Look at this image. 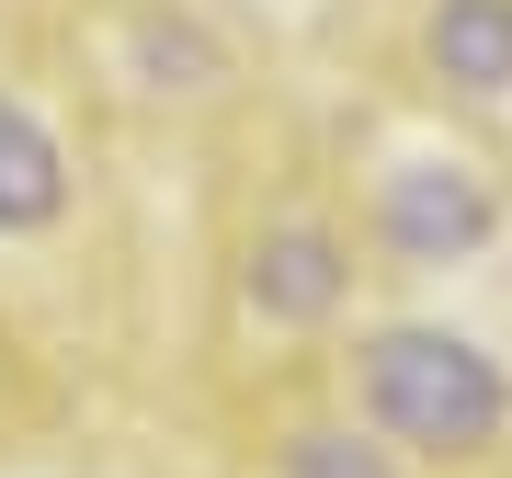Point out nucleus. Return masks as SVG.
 <instances>
[{
  "label": "nucleus",
  "instance_id": "obj_6",
  "mask_svg": "<svg viewBox=\"0 0 512 478\" xmlns=\"http://www.w3.org/2000/svg\"><path fill=\"white\" fill-rule=\"evenodd\" d=\"M262 478H421L387 433H365L353 410H285L262 433Z\"/></svg>",
  "mask_w": 512,
  "mask_h": 478
},
{
  "label": "nucleus",
  "instance_id": "obj_5",
  "mask_svg": "<svg viewBox=\"0 0 512 478\" xmlns=\"http://www.w3.org/2000/svg\"><path fill=\"white\" fill-rule=\"evenodd\" d=\"M69 217V148L23 92H0V239H35Z\"/></svg>",
  "mask_w": 512,
  "mask_h": 478
},
{
  "label": "nucleus",
  "instance_id": "obj_1",
  "mask_svg": "<svg viewBox=\"0 0 512 478\" xmlns=\"http://www.w3.org/2000/svg\"><path fill=\"white\" fill-rule=\"evenodd\" d=\"M342 410L410 467H490L512 444V365L444 319H376L342 353Z\"/></svg>",
  "mask_w": 512,
  "mask_h": 478
},
{
  "label": "nucleus",
  "instance_id": "obj_3",
  "mask_svg": "<svg viewBox=\"0 0 512 478\" xmlns=\"http://www.w3.org/2000/svg\"><path fill=\"white\" fill-rule=\"evenodd\" d=\"M365 239L399 262V274H456V262H478L501 239V183L478 160H456V148H410V160L376 171Z\"/></svg>",
  "mask_w": 512,
  "mask_h": 478
},
{
  "label": "nucleus",
  "instance_id": "obj_7",
  "mask_svg": "<svg viewBox=\"0 0 512 478\" xmlns=\"http://www.w3.org/2000/svg\"><path fill=\"white\" fill-rule=\"evenodd\" d=\"M421 57H433V80L501 103L512 92V0H433L421 12Z\"/></svg>",
  "mask_w": 512,
  "mask_h": 478
},
{
  "label": "nucleus",
  "instance_id": "obj_4",
  "mask_svg": "<svg viewBox=\"0 0 512 478\" xmlns=\"http://www.w3.org/2000/svg\"><path fill=\"white\" fill-rule=\"evenodd\" d=\"M103 80L137 103H217L239 80V46L205 12H183V0H126L103 23Z\"/></svg>",
  "mask_w": 512,
  "mask_h": 478
},
{
  "label": "nucleus",
  "instance_id": "obj_2",
  "mask_svg": "<svg viewBox=\"0 0 512 478\" xmlns=\"http://www.w3.org/2000/svg\"><path fill=\"white\" fill-rule=\"evenodd\" d=\"M353 285H365V239H353L342 205L319 194H274L228 251V319L239 342H330L353 319Z\"/></svg>",
  "mask_w": 512,
  "mask_h": 478
}]
</instances>
